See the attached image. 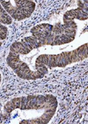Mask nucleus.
<instances>
[{"mask_svg": "<svg viewBox=\"0 0 88 124\" xmlns=\"http://www.w3.org/2000/svg\"><path fill=\"white\" fill-rule=\"evenodd\" d=\"M78 8L67 11L63 15V22L74 21V20L86 21L88 17L87 1H78Z\"/></svg>", "mask_w": 88, "mask_h": 124, "instance_id": "5", "label": "nucleus"}, {"mask_svg": "<svg viewBox=\"0 0 88 124\" xmlns=\"http://www.w3.org/2000/svg\"><path fill=\"white\" fill-rule=\"evenodd\" d=\"M57 106V99L51 94L14 98L4 105L0 124H48Z\"/></svg>", "mask_w": 88, "mask_h": 124, "instance_id": "1", "label": "nucleus"}, {"mask_svg": "<svg viewBox=\"0 0 88 124\" xmlns=\"http://www.w3.org/2000/svg\"><path fill=\"white\" fill-rule=\"evenodd\" d=\"M53 25L47 23H42L37 24V25L34 26L32 29H31L30 32L32 35L34 36L35 39H37L39 41L41 42L42 46H44V42L45 39L50 36L51 33V31L53 30Z\"/></svg>", "mask_w": 88, "mask_h": 124, "instance_id": "6", "label": "nucleus"}, {"mask_svg": "<svg viewBox=\"0 0 88 124\" xmlns=\"http://www.w3.org/2000/svg\"><path fill=\"white\" fill-rule=\"evenodd\" d=\"M0 3L12 20L18 21L29 17L35 9V3L29 0H2Z\"/></svg>", "mask_w": 88, "mask_h": 124, "instance_id": "4", "label": "nucleus"}, {"mask_svg": "<svg viewBox=\"0 0 88 124\" xmlns=\"http://www.w3.org/2000/svg\"><path fill=\"white\" fill-rule=\"evenodd\" d=\"M78 24L75 21L63 22L53 27L51 33L44 42L45 46H62L72 42L77 34Z\"/></svg>", "mask_w": 88, "mask_h": 124, "instance_id": "3", "label": "nucleus"}, {"mask_svg": "<svg viewBox=\"0 0 88 124\" xmlns=\"http://www.w3.org/2000/svg\"><path fill=\"white\" fill-rule=\"evenodd\" d=\"M1 82H2V74L0 73V84H1Z\"/></svg>", "mask_w": 88, "mask_h": 124, "instance_id": "9", "label": "nucleus"}, {"mask_svg": "<svg viewBox=\"0 0 88 124\" xmlns=\"http://www.w3.org/2000/svg\"><path fill=\"white\" fill-rule=\"evenodd\" d=\"M8 33V27L5 25H4V24L0 23V46L3 44V42H5L6 38H7Z\"/></svg>", "mask_w": 88, "mask_h": 124, "instance_id": "8", "label": "nucleus"}, {"mask_svg": "<svg viewBox=\"0 0 88 124\" xmlns=\"http://www.w3.org/2000/svg\"><path fill=\"white\" fill-rule=\"evenodd\" d=\"M12 21H13L12 18L5 11L1 3H0V23L4 24V25H10L12 23Z\"/></svg>", "mask_w": 88, "mask_h": 124, "instance_id": "7", "label": "nucleus"}, {"mask_svg": "<svg viewBox=\"0 0 88 124\" xmlns=\"http://www.w3.org/2000/svg\"><path fill=\"white\" fill-rule=\"evenodd\" d=\"M87 58V43L81 45L72 51L57 54H41L29 67L27 80H36L45 77L48 68L65 67Z\"/></svg>", "mask_w": 88, "mask_h": 124, "instance_id": "2", "label": "nucleus"}]
</instances>
